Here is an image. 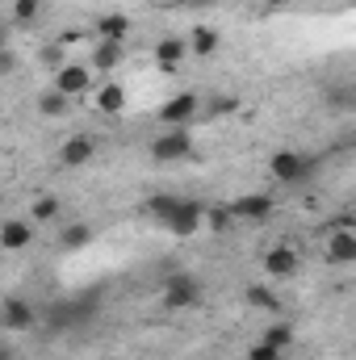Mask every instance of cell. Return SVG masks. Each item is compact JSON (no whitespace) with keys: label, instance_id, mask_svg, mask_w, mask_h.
<instances>
[{"label":"cell","instance_id":"obj_28","mask_svg":"<svg viewBox=\"0 0 356 360\" xmlns=\"http://www.w3.org/2000/svg\"><path fill=\"white\" fill-rule=\"evenodd\" d=\"M42 63L59 72V68H63V46H59V42H51V46H42Z\"/></svg>","mask_w":356,"mask_h":360},{"label":"cell","instance_id":"obj_26","mask_svg":"<svg viewBox=\"0 0 356 360\" xmlns=\"http://www.w3.org/2000/svg\"><path fill=\"white\" fill-rule=\"evenodd\" d=\"M42 13V0H13V21H34Z\"/></svg>","mask_w":356,"mask_h":360},{"label":"cell","instance_id":"obj_5","mask_svg":"<svg viewBox=\"0 0 356 360\" xmlns=\"http://www.w3.org/2000/svg\"><path fill=\"white\" fill-rule=\"evenodd\" d=\"M227 210L235 214V222H239V218H243V222H265V218H272V197H268V193H248V197L231 201Z\"/></svg>","mask_w":356,"mask_h":360},{"label":"cell","instance_id":"obj_24","mask_svg":"<svg viewBox=\"0 0 356 360\" xmlns=\"http://www.w3.org/2000/svg\"><path fill=\"white\" fill-rule=\"evenodd\" d=\"M201 222H205L210 231H218V235H222V231H231V226H235V214H231L227 205H214V210H205V214H201Z\"/></svg>","mask_w":356,"mask_h":360},{"label":"cell","instance_id":"obj_4","mask_svg":"<svg viewBox=\"0 0 356 360\" xmlns=\"http://www.w3.org/2000/svg\"><path fill=\"white\" fill-rule=\"evenodd\" d=\"M0 323L8 331H30V327H38V310L25 297H4L0 302Z\"/></svg>","mask_w":356,"mask_h":360},{"label":"cell","instance_id":"obj_22","mask_svg":"<svg viewBox=\"0 0 356 360\" xmlns=\"http://www.w3.org/2000/svg\"><path fill=\"white\" fill-rule=\"evenodd\" d=\"M177 205H180V197H172V193H155V197L147 201V214L160 218V222H168V218L177 214Z\"/></svg>","mask_w":356,"mask_h":360},{"label":"cell","instance_id":"obj_32","mask_svg":"<svg viewBox=\"0 0 356 360\" xmlns=\"http://www.w3.org/2000/svg\"><path fill=\"white\" fill-rule=\"evenodd\" d=\"M8 46V25H0V51Z\"/></svg>","mask_w":356,"mask_h":360},{"label":"cell","instance_id":"obj_21","mask_svg":"<svg viewBox=\"0 0 356 360\" xmlns=\"http://www.w3.org/2000/svg\"><path fill=\"white\" fill-rule=\"evenodd\" d=\"M59 210H63V205H59V197H51V193H46V197H38V201L30 205V218L42 226V222H55V218H59Z\"/></svg>","mask_w":356,"mask_h":360},{"label":"cell","instance_id":"obj_17","mask_svg":"<svg viewBox=\"0 0 356 360\" xmlns=\"http://www.w3.org/2000/svg\"><path fill=\"white\" fill-rule=\"evenodd\" d=\"M96 34H101V42H126V34H130L126 13H105V17L96 21Z\"/></svg>","mask_w":356,"mask_h":360},{"label":"cell","instance_id":"obj_3","mask_svg":"<svg viewBox=\"0 0 356 360\" xmlns=\"http://www.w3.org/2000/svg\"><path fill=\"white\" fill-rule=\"evenodd\" d=\"M193 151V134H189V126H172L168 134H160L155 143H151V155L160 160V164H172V160H184Z\"/></svg>","mask_w":356,"mask_h":360},{"label":"cell","instance_id":"obj_25","mask_svg":"<svg viewBox=\"0 0 356 360\" xmlns=\"http://www.w3.org/2000/svg\"><path fill=\"white\" fill-rule=\"evenodd\" d=\"M248 302H252L256 310H276V293H272L268 285H252V289H248Z\"/></svg>","mask_w":356,"mask_h":360},{"label":"cell","instance_id":"obj_30","mask_svg":"<svg viewBox=\"0 0 356 360\" xmlns=\"http://www.w3.org/2000/svg\"><path fill=\"white\" fill-rule=\"evenodd\" d=\"M248 360H281V352H276V348H268V344H260V348H252V352H248Z\"/></svg>","mask_w":356,"mask_h":360},{"label":"cell","instance_id":"obj_33","mask_svg":"<svg viewBox=\"0 0 356 360\" xmlns=\"http://www.w3.org/2000/svg\"><path fill=\"white\" fill-rule=\"evenodd\" d=\"M180 4H189V8H197V4H210V0H180Z\"/></svg>","mask_w":356,"mask_h":360},{"label":"cell","instance_id":"obj_10","mask_svg":"<svg viewBox=\"0 0 356 360\" xmlns=\"http://www.w3.org/2000/svg\"><path fill=\"white\" fill-rule=\"evenodd\" d=\"M201 214H205V205H201V201H184V197H180L177 214L168 218V231L180 235V239H184V235H193V231L201 226Z\"/></svg>","mask_w":356,"mask_h":360},{"label":"cell","instance_id":"obj_13","mask_svg":"<svg viewBox=\"0 0 356 360\" xmlns=\"http://www.w3.org/2000/svg\"><path fill=\"white\" fill-rule=\"evenodd\" d=\"M30 243H34V226H30V222L13 218V222L0 226V248H4V252H25Z\"/></svg>","mask_w":356,"mask_h":360},{"label":"cell","instance_id":"obj_20","mask_svg":"<svg viewBox=\"0 0 356 360\" xmlns=\"http://www.w3.org/2000/svg\"><path fill=\"white\" fill-rule=\"evenodd\" d=\"M68 105H72V96H63L59 89H46L38 96V113H42V117H63Z\"/></svg>","mask_w":356,"mask_h":360},{"label":"cell","instance_id":"obj_18","mask_svg":"<svg viewBox=\"0 0 356 360\" xmlns=\"http://www.w3.org/2000/svg\"><path fill=\"white\" fill-rule=\"evenodd\" d=\"M89 243H92L89 222H72V226H63V235H59V248H68V252H80V248H89Z\"/></svg>","mask_w":356,"mask_h":360},{"label":"cell","instance_id":"obj_1","mask_svg":"<svg viewBox=\"0 0 356 360\" xmlns=\"http://www.w3.org/2000/svg\"><path fill=\"white\" fill-rule=\"evenodd\" d=\"M268 172H272V180H281V184H306V180L314 176V160L310 155H298V151H276L268 160Z\"/></svg>","mask_w":356,"mask_h":360},{"label":"cell","instance_id":"obj_2","mask_svg":"<svg viewBox=\"0 0 356 360\" xmlns=\"http://www.w3.org/2000/svg\"><path fill=\"white\" fill-rule=\"evenodd\" d=\"M164 306L168 310H189V306H197L201 302V281L193 276V272H172L168 281H164Z\"/></svg>","mask_w":356,"mask_h":360},{"label":"cell","instance_id":"obj_6","mask_svg":"<svg viewBox=\"0 0 356 360\" xmlns=\"http://www.w3.org/2000/svg\"><path fill=\"white\" fill-rule=\"evenodd\" d=\"M197 113H201V101H197L193 92H180V96H172V101L160 109V122H164V126H189Z\"/></svg>","mask_w":356,"mask_h":360},{"label":"cell","instance_id":"obj_19","mask_svg":"<svg viewBox=\"0 0 356 360\" xmlns=\"http://www.w3.org/2000/svg\"><path fill=\"white\" fill-rule=\"evenodd\" d=\"M184 55H189V46H184L180 38H164V42H155V63H160V68H177Z\"/></svg>","mask_w":356,"mask_h":360},{"label":"cell","instance_id":"obj_31","mask_svg":"<svg viewBox=\"0 0 356 360\" xmlns=\"http://www.w3.org/2000/svg\"><path fill=\"white\" fill-rule=\"evenodd\" d=\"M0 360H13V348H8L4 340H0Z\"/></svg>","mask_w":356,"mask_h":360},{"label":"cell","instance_id":"obj_9","mask_svg":"<svg viewBox=\"0 0 356 360\" xmlns=\"http://www.w3.org/2000/svg\"><path fill=\"white\" fill-rule=\"evenodd\" d=\"M265 272H268V276H276V281L293 276V272H298V252H293L289 243L268 248V252H265Z\"/></svg>","mask_w":356,"mask_h":360},{"label":"cell","instance_id":"obj_12","mask_svg":"<svg viewBox=\"0 0 356 360\" xmlns=\"http://www.w3.org/2000/svg\"><path fill=\"white\" fill-rule=\"evenodd\" d=\"M122 59H126V42H96L89 72H113V68H122Z\"/></svg>","mask_w":356,"mask_h":360},{"label":"cell","instance_id":"obj_11","mask_svg":"<svg viewBox=\"0 0 356 360\" xmlns=\"http://www.w3.org/2000/svg\"><path fill=\"white\" fill-rule=\"evenodd\" d=\"M327 256L336 264H356V231L352 226H336V235L327 239Z\"/></svg>","mask_w":356,"mask_h":360},{"label":"cell","instance_id":"obj_27","mask_svg":"<svg viewBox=\"0 0 356 360\" xmlns=\"http://www.w3.org/2000/svg\"><path fill=\"white\" fill-rule=\"evenodd\" d=\"M231 109H239V101H235V96H214V101L205 105V113H210V117H222V113H231Z\"/></svg>","mask_w":356,"mask_h":360},{"label":"cell","instance_id":"obj_8","mask_svg":"<svg viewBox=\"0 0 356 360\" xmlns=\"http://www.w3.org/2000/svg\"><path fill=\"white\" fill-rule=\"evenodd\" d=\"M92 155H96V139H92V134H72V139L59 147L63 168H84Z\"/></svg>","mask_w":356,"mask_h":360},{"label":"cell","instance_id":"obj_14","mask_svg":"<svg viewBox=\"0 0 356 360\" xmlns=\"http://www.w3.org/2000/svg\"><path fill=\"white\" fill-rule=\"evenodd\" d=\"M84 319H92V302H59L46 314L51 327H72V323H84Z\"/></svg>","mask_w":356,"mask_h":360},{"label":"cell","instance_id":"obj_16","mask_svg":"<svg viewBox=\"0 0 356 360\" xmlns=\"http://www.w3.org/2000/svg\"><path fill=\"white\" fill-rule=\"evenodd\" d=\"M197 59H210L218 46H222V38H218V30H210V25H197L193 34H189V42H184Z\"/></svg>","mask_w":356,"mask_h":360},{"label":"cell","instance_id":"obj_7","mask_svg":"<svg viewBox=\"0 0 356 360\" xmlns=\"http://www.w3.org/2000/svg\"><path fill=\"white\" fill-rule=\"evenodd\" d=\"M89 84H92V72L84 63H63L55 72V89L63 92V96H80V92H89Z\"/></svg>","mask_w":356,"mask_h":360},{"label":"cell","instance_id":"obj_15","mask_svg":"<svg viewBox=\"0 0 356 360\" xmlns=\"http://www.w3.org/2000/svg\"><path fill=\"white\" fill-rule=\"evenodd\" d=\"M126 109V89L117 84V80H105L101 89H96V113H122Z\"/></svg>","mask_w":356,"mask_h":360},{"label":"cell","instance_id":"obj_23","mask_svg":"<svg viewBox=\"0 0 356 360\" xmlns=\"http://www.w3.org/2000/svg\"><path fill=\"white\" fill-rule=\"evenodd\" d=\"M260 344L276 348V352H281V348H293V327H289V323H272V327L265 331V340H260Z\"/></svg>","mask_w":356,"mask_h":360},{"label":"cell","instance_id":"obj_29","mask_svg":"<svg viewBox=\"0 0 356 360\" xmlns=\"http://www.w3.org/2000/svg\"><path fill=\"white\" fill-rule=\"evenodd\" d=\"M13 72H17V55L4 46V51H0V80H4V76H13Z\"/></svg>","mask_w":356,"mask_h":360}]
</instances>
